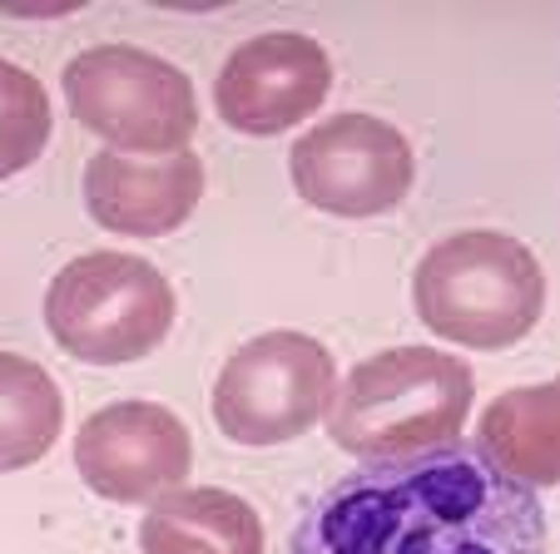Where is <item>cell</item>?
<instances>
[{
	"mask_svg": "<svg viewBox=\"0 0 560 554\" xmlns=\"http://www.w3.org/2000/svg\"><path fill=\"white\" fill-rule=\"evenodd\" d=\"M471 366L436 346H392L332 391L328 431L358 460H402L452 446L471 416Z\"/></svg>",
	"mask_w": 560,
	"mask_h": 554,
	"instance_id": "7a4b0ae2",
	"label": "cell"
},
{
	"mask_svg": "<svg viewBox=\"0 0 560 554\" xmlns=\"http://www.w3.org/2000/svg\"><path fill=\"white\" fill-rule=\"evenodd\" d=\"M139 554H264L258 510L219 485L164 491L139 520Z\"/></svg>",
	"mask_w": 560,
	"mask_h": 554,
	"instance_id": "8fae6325",
	"label": "cell"
},
{
	"mask_svg": "<svg viewBox=\"0 0 560 554\" xmlns=\"http://www.w3.org/2000/svg\"><path fill=\"white\" fill-rule=\"evenodd\" d=\"M45 327L80 362L125 366L149 356L174 327V287L149 258L85 252L55 272Z\"/></svg>",
	"mask_w": 560,
	"mask_h": 554,
	"instance_id": "277c9868",
	"label": "cell"
},
{
	"mask_svg": "<svg viewBox=\"0 0 560 554\" xmlns=\"http://www.w3.org/2000/svg\"><path fill=\"white\" fill-rule=\"evenodd\" d=\"M332 90V60L313 35L273 31L238 45L213 80L219 119L238 134H283L323 109Z\"/></svg>",
	"mask_w": 560,
	"mask_h": 554,
	"instance_id": "9c48e42d",
	"label": "cell"
},
{
	"mask_svg": "<svg viewBox=\"0 0 560 554\" xmlns=\"http://www.w3.org/2000/svg\"><path fill=\"white\" fill-rule=\"evenodd\" d=\"M338 391L332 352L307 332H264L223 362L213 421L238 446H283L323 421Z\"/></svg>",
	"mask_w": 560,
	"mask_h": 554,
	"instance_id": "8992f818",
	"label": "cell"
},
{
	"mask_svg": "<svg viewBox=\"0 0 560 554\" xmlns=\"http://www.w3.org/2000/svg\"><path fill=\"white\" fill-rule=\"evenodd\" d=\"M50 144V99L31 70L0 60V178L21 174Z\"/></svg>",
	"mask_w": 560,
	"mask_h": 554,
	"instance_id": "5bb4252c",
	"label": "cell"
},
{
	"mask_svg": "<svg viewBox=\"0 0 560 554\" xmlns=\"http://www.w3.org/2000/svg\"><path fill=\"white\" fill-rule=\"evenodd\" d=\"M70 115L119 154H179L199 129V99L179 64L135 45H95L65 64Z\"/></svg>",
	"mask_w": 560,
	"mask_h": 554,
	"instance_id": "5b68a950",
	"label": "cell"
},
{
	"mask_svg": "<svg viewBox=\"0 0 560 554\" xmlns=\"http://www.w3.org/2000/svg\"><path fill=\"white\" fill-rule=\"evenodd\" d=\"M65 401L40 362L0 352V471H25L60 440Z\"/></svg>",
	"mask_w": 560,
	"mask_h": 554,
	"instance_id": "4fadbf2b",
	"label": "cell"
},
{
	"mask_svg": "<svg viewBox=\"0 0 560 554\" xmlns=\"http://www.w3.org/2000/svg\"><path fill=\"white\" fill-rule=\"evenodd\" d=\"M74 465L105 500L139 505L179 491L194 465V440L184 421L159 401H115L95 411L74 436Z\"/></svg>",
	"mask_w": 560,
	"mask_h": 554,
	"instance_id": "ba28073f",
	"label": "cell"
},
{
	"mask_svg": "<svg viewBox=\"0 0 560 554\" xmlns=\"http://www.w3.org/2000/svg\"><path fill=\"white\" fill-rule=\"evenodd\" d=\"M288 554H550V530L536 485L452 440L362 460L303 510Z\"/></svg>",
	"mask_w": 560,
	"mask_h": 554,
	"instance_id": "6da1fadb",
	"label": "cell"
},
{
	"mask_svg": "<svg viewBox=\"0 0 560 554\" xmlns=\"http://www.w3.org/2000/svg\"><path fill=\"white\" fill-rule=\"evenodd\" d=\"M293 189L303 203L338 219L392 213L412 189V144L372 115H332L293 144Z\"/></svg>",
	"mask_w": 560,
	"mask_h": 554,
	"instance_id": "52a82bcc",
	"label": "cell"
},
{
	"mask_svg": "<svg viewBox=\"0 0 560 554\" xmlns=\"http://www.w3.org/2000/svg\"><path fill=\"white\" fill-rule=\"evenodd\" d=\"M412 303L436 337L497 352V346L521 342L540 322L546 272L536 252L511 233L471 228L436 243L417 262Z\"/></svg>",
	"mask_w": 560,
	"mask_h": 554,
	"instance_id": "3957f363",
	"label": "cell"
},
{
	"mask_svg": "<svg viewBox=\"0 0 560 554\" xmlns=\"http://www.w3.org/2000/svg\"><path fill=\"white\" fill-rule=\"evenodd\" d=\"M560 391L550 381L506 391L481 416V456L521 485L560 481Z\"/></svg>",
	"mask_w": 560,
	"mask_h": 554,
	"instance_id": "7c38bea8",
	"label": "cell"
},
{
	"mask_svg": "<svg viewBox=\"0 0 560 554\" xmlns=\"http://www.w3.org/2000/svg\"><path fill=\"white\" fill-rule=\"evenodd\" d=\"M85 203L100 228L125 238H164L203 203V158L189 149L159 158L100 149L85 164Z\"/></svg>",
	"mask_w": 560,
	"mask_h": 554,
	"instance_id": "30bf717a",
	"label": "cell"
}]
</instances>
